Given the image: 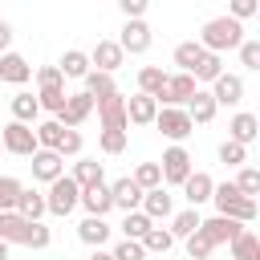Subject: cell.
Returning a JSON list of instances; mask_svg holds the SVG:
<instances>
[{
	"label": "cell",
	"instance_id": "6da1fadb",
	"mask_svg": "<svg viewBox=\"0 0 260 260\" xmlns=\"http://www.w3.org/2000/svg\"><path fill=\"white\" fill-rule=\"evenodd\" d=\"M0 240L24 244V248H49V228L41 219H24L20 211H0Z\"/></svg>",
	"mask_w": 260,
	"mask_h": 260
},
{
	"label": "cell",
	"instance_id": "7a4b0ae2",
	"mask_svg": "<svg viewBox=\"0 0 260 260\" xmlns=\"http://www.w3.org/2000/svg\"><path fill=\"white\" fill-rule=\"evenodd\" d=\"M240 41H244V20H236V16H215V20H207L203 32H199V45H203L207 53L240 49Z\"/></svg>",
	"mask_w": 260,
	"mask_h": 260
},
{
	"label": "cell",
	"instance_id": "3957f363",
	"mask_svg": "<svg viewBox=\"0 0 260 260\" xmlns=\"http://www.w3.org/2000/svg\"><path fill=\"white\" fill-rule=\"evenodd\" d=\"M211 203H215L219 215H232V219H240V223H252V219H256V199L240 195L236 183H215V187H211Z\"/></svg>",
	"mask_w": 260,
	"mask_h": 260
},
{
	"label": "cell",
	"instance_id": "277c9868",
	"mask_svg": "<svg viewBox=\"0 0 260 260\" xmlns=\"http://www.w3.org/2000/svg\"><path fill=\"white\" fill-rule=\"evenodd\" d=\"M77 195H81V187H77L69 175H57V179L49 183V191H45V211H49V215H69V211L77 207Z\"/></svg>",
	"mask_w": 260,
	"mask_h": 260
},
{
	"label": "cell",
	"instance_id": "5b68a950",
	"mask_svg": "<svg viewBox=\"0 0 260 260\" xmlns=\"http://www.w3.org/2000/svg\"><path fill=\"white\" fill-rule=\"evenodd\" d=\"M199 89V81L191 77V73H171L162 85H158V93H154V102H162V106H187V98Z\"/></svg>",
	"mask_w": 260,
	"mask_h": 260
},
{
	"label": "cell",
	"instance_id": "8992f818",
	"mask_svg": "<svg viewBox=\"0 0 260 260\" xmlns=\"http://www.w3.org/2000/svg\"><path fill=\"white\" fill-rule=\"evenodd\" d=\"M0 146L8 150V154H20V158H28L32 150H37V134H32V126L28 122H8L4 130H0Z\"/></svg>",
	"mask_w": 260,
	"mask_h": 260
},
{
	"label": "cell",
	"instance_id": "52a82bcc",
	"mask_svg": "<svg viewBox=\"0 0 260 260\" xmlns=\"http://www.w3.org/2000/svg\"><path fill=\"white\" fill-rule=\"evenodd\" d=\"M154 126L171 138V142H183L191 130H195V122L187 118V110H179V106H162L158 114H154Z\"/></svg>",
	"mask_w": 260,
	"mask_h": 260
},
{
	"label": "cell",
	"instance_id": "ba28073f",
	"mask_svg": "<svg viewBox=\"0 0 260 260\" xmlns=\"http://www.w3.org/2000/svg\"><path fill=\"white\" fill-rule=\"evenodd\" d=\"M93 110H98V118H102V130H126V126H130V122H126V98H122L118 89L106 93V98H98Z\"/></svg>",
	"mask_w": 260,
	"mask_h": 260
},
{
	"label": "cell",
	"instance_id": "9c48e42d",
	"mask_svg": "<svg viewBox=\"0 0 260 260\" xmlns=\"http://www.w3.org/2000/svg\"><path fill=\"white\" fill-rule=\"evenodd\" d=\"M118 45H122V53H146V49H150V24H146L142 16H126Z\"/></svg>",
	"mask_w": 260,
	"mask_h": 260
},
{
	"label": "cell",
	"instance_id": "30bf717a",
	"mask_svg": "<svg viewBox=\"0 0 260 260\" xmlns=\"http://www.w3.org/2000/svg\"><path fill=\"white\" fill-rule=\"evenodd\" d=\"M89 114H93V98H89V93L81 89V93H65V106H61L57 122H61V126H73V130H77V126H81V122H85Z\"/></svg>",
	"mask_w": 260,
	"mask_h": 260
},
{
	"label": "cell",
	"instance_id": "8fae6325",
	"mask_svg": "<svg viewBox=\"0 0 260 260\" xmlns=\"http://www.w3.org/2000/svg\"><path fill=\"white\" fill-rule=\"evenodd\" d=\"M158 171H162V183H175V187H179V183L191 175V154H187L183 146H171V150H162Z\"/></svg>",
	"mask_w": 260,
	"mask_h": 260
},
{
	"label": "cell",
	"instance_id": "7c38bea8",
	"mask_svg": "<svg viewBox=\"0 0 260 260\" xmlns=\"http://www.w3.org/2000/svg\"><path fill=\"white\" fill-rule=\"evenodd\" d=\"M89 57V65L93 69H102V73H118L122 69V61H126V53H122V45L118 41H98L93 45V53H85Z\"/></svg>",
	"mask_w": 260,
	"mask_h": 260
},
{
	"label": "cell",
	"instance_id": "4fadbf2b",
	"mask_svg": "<svg viewBox=\"0 0 260 260\" xmlns=\"http://www.w3.org/2000/svg\"><path fill=\"white\" fill-rule=\"evenodd\" d=\"M28 158H32V179H41V183H53L57 175H65V158H61L57 150H45V146H37Z\"/></svg>",
	"mask_w": 260,
	"mask_h": 260
},
{
	"label": "cell",
	"instance_id": "5bb4252c",
	"mask_svg": "<svg viewBox=\"0 0 260 260\" xmlns=\"http://www.w3.org/2000/svg\"><path fill=\"white\" fill-rule=\"evenodd\" d=\"M240 228H244L240 219H232V215H219V211H215L211 219H199V232H203V236L211 240V248H219V244H228V240H232V236H236Z\"/></svg>",
	"mask_w": 260,
	"mask_h": 260
},
{
	"label": "cell",
	"instance_id": "9a60e30c",
	"mask_svg": "<svg viewBox=\"0 0 260 260\" xmlns=\"http://www.w3.org/2000/svg\"><path fill=\"white\" fill-rule=\"evenodd\" d=\"M211 98H215V106H236V102H244V81L236 73H219L211 81Z\"/></svg>",
	"mask_w": 260,
	"mask_h": 260
},
{
	"label": "cell",
	"instance_id": "2e32d148",
	"mask_svg": "<svg viewBox=\"0 0 260 260\" xmlns=\"http://www.w3.org/2000/svg\"><path fill=\"white\" fill-rule=\"evenodd\" d=\"M77 203H81V207H85L89 215H106V211L114 207V199H110V187H106V179H102V183H89V187H81Z\"/></svg>",
	"mask_w": 260,
	"mask_h": 260
},
{
	"label": "cell",
	"instance_id": "e0dca14e",
	"mask_svg": "<svg viewBox=\"0 0 260 260\" xmlns=\"http://www.w3.org/2000/svg\"><path fill=\"white\" fill-rule=\"evenodd\" d=\"M154 114H158V102H154L150 93H134V98H126V122H134V126H150Z\"/></svg>",
	"mask_w": 260,
	"mask_h": 260
},
{
	"label": "cell",
	"instance_id": "ac0fdd59",
	"mask_svg": "<svg viewBox=\"0 0 260 260\" xmlns=\"http://www.w3.org/2000/svg\"><path fill=\"white\" fill-rule=\"evenodd\" d=\"M179 187H183L187 203H191V207H199V203H207V199H211V187H215V179H211V175H203V171H191V175H187Z\"/></svg>",
	"mask_w": 260,
	"mask_h": 260
},
{
	"label": "cell",
	"instance_id": "d6986e66",
	"mask_svg": "<svg viewBox=\"0 0 260 260\" xmlns=\"http://www.w3.org/2000/svg\"><path fill=\"white\" fill-rule=\"evenodd\" d=\"M32 77V65L20 57V53H0V81L8 85H24Z\"/></svg>",
	"mask_w": 260,
	"mask_h": 260
},
{
	"label": "cell",
	"instance_id": "ffe728a7",
	"mask_svg": "<svg viewBox=\"0 0 260 260\" xmlns=\"http://www.w3.org/2000/svg\"><path fill=\"white\" fill-rule=\"evenodd\" d=\"M215 110H219V106H215L211 89H195V93L187 98V118H191V122H199V126H203V122H211V118H215Z\"/></svg>",
	"mask_w": 260,
	"mask_h": 260
},
{
	"label": "cell",
	"instance_id": "44dd1931",
	"mask_svg": "<svg viewBox=\"0 0 260 260\" xmlns=\"http://www.w3.org/2000/svg\"><path fill=\"white\" fill-rule=\"evenodd\" d=\"M110 199H114V207H122V211H134L138 203H142V187L126 175V179H118L114 187H110Z\"/></svg>",
	"mask_w": 260,
	"mask_h": 260
},
{
	"label": "cell",
	"instance_id": "7402d4cb",
	"mask_svg": "<svg viewBox=\"0 0 260 260\" xmlns=\"http://www.w3.org/2000/svg\"><path fill=\"white\" fill-rule=\"evenodd\" d=\"M77 236H81V244L102 248V244L110 240V223H106V215H85V219L77 223Z\"/></svg>",
	"mask_w": 260,
	"mask_h": 260
},
{
	"label": "cell",
	"instance_id": "603a6c76",
	"mask_svg": "<svg viewBox=\"0 0 260 260\" xmlns=\"http://www.w3.org/2000/svg\"><path fill=\"white\" fill-rule=\"evenodd\" d=\"M150 219H167L171 215V195H167V187L158 183V187H150V191H142V203H138Z\"/></svg>",
	"mask_w": 260,
	"mask_h": 260
},
{
	"label": "cell",
	"instance_id": "cb8c5ba5",
	"mask_svg": "<svg viewBox=\"0 0 260 260\" xmlns=\"http://www.w3.org/2000/svg\"><path fill=\"white\" fill-rule=\"evenodd\" d=\"M256 134H260V122H256V114H236L232 122H228V138L232 142H256Z\"/></svg>",
	"mask_w": 260,
	"mask_h": 260
},
{
	"label": "cell",
	"instance_id": "d4e9b609",
	"mask_svg": "<svg viewBox=\"0 0 260 260\" xmlns=\"http://www.w3.org/2000/svg\"><path fill=\"white\" fill-rule=\"evenodd\" d=\"M228 244H232V260H260V240H256L248 228H240Z\"/></svg>",
	"mask_w": 260,
	"mask_h": 260
},
{
	"label": "cell",
	"instance_id": "484cf974",
	"mask_svg": "<svg viewBox=\"0 0 260 260\" xmlns=\"http://www.w3.org/2000/svg\"><path fill=\"white\" fill-rule=\"evenodd\" d=\"M81 81H85V93H89V98H93V102H98V98H106V93H114V89H118V85H114V73H102V69H89V73H85V77H81Z\"/></svg>",
	"mask_w": 260,
	"mask_h": 260
},
{
	"label": "cell",
	"instance_id": "4316f807",
	"mask_svg": "<svg viewBox=\"0 0 260 260\" xmlns=\"http://www.w3.org/2000/svg\"><path fill=\"white\" fill-rule=\"evenodd\" d=\"M77 187H89V183H102L106 179V171H102V162L98 158H77V167H73V175H69Z\"/></svg>",
	"mask_w": 260,
	"mask_h": 260
},
{
	"label": "cell",
	"instance_id": "83f0119b",
	"mask_svg": "<svg viewBox=\"0 0 260 260\" xmlns=\"http://www.w3.org/2000/svg\"><path fill=\"white\" fill-rule=\"evenodd\" d=\"M12 211H20L24 219H41V215H45V195H41V191H24V187H20L16 207H12Z\"/></svg>",
	"mask_w": 260,
	"mask_h": 260
},
{
	"label": "cell",
	"instance_id": "f1b7e54d",
	"mask_svg": "<svg viewBox=\"0 0 260 260\" xmlns=\"http://www.w3.org/2000/svg\"><path fill=\"white\" fill-rule=\"evenodd\" d=\"M219 73H223V53H203V57H199V65L191 69V77H195V81H215Z\"/></svg>",
	"mask_w": 260,
	"mask_h": 260
},
{
	"label": "cell",
	"instance_id": "f546056e",
	"mask_svg": "<svg viewBox=\"0 0 260 260\" xmlns=\"http://www.w3.org/2000/svg\"><path fill=\"white\" fill-rule=\"evenodd\" d=\"M37 114H41V102H37L32 93H24V89H20V93L12 98V118H16V122H28V126H32V122H37Z\"/></svg>",
	"mask_w": 260,
	"mask_h": 260
},
{
	"label": "cell",
	"instance_id": "4dcf8cb0",
	"mask_svg": "<svg viewBox=\"0 0 260 260\" xmlns=\"http://www.w3.org/2000/svg\"><path fill=\"white\" fill-rule=\"evenodd\" d=\"M150 215L142 211V207H134V211H126V219H122V232H126V240H142L146 232H150Z\"/></svg>",
	"mask_w": 260,
	"mask_h": 260
},
{
	"label": "cell",
	"instance_id": "1f68e13d",
	"mask_svg": "<svg viewBox=\"0 0 260 260\" xmlns=\"http://www.w3.org/2000/svg\"><path fill=\"white\" fill-rule=\"evenodd\" d=\"M203 53H207V49H203L199 41H183V45L175 49V65H179L183 73H191V69L199 65V57H203Z\"/></svg>",
	"mask_w": 260,
	"mask_h": 260
},
{
	"label": "cell",
	"instance_id": "d6a6232c",
	"mask_svg": "<svg viewBox=\"0 0 260 260\" xmlns=\"http://www.w3.org/2000/svg\"><path fill=\"white\" fill-rule=\"evenodd\" d=\"M57 69H61L65 77H85V73H89L93 65H89V57H85L81 49H69V53L61 57V65H57Z\"/></svg>",
	"mask_w": 260,
	"mask_h": 260
},
{
	"label": "cell",
	"instance_id": "836d02e7",
	"mask_svg": "<svg viewBox=\"0 0 260 260\" xmlns=\"http://www.w3.org/2000/svg\"><path fill=\"white\" fill-rule=\"evenodd\" d=\"M61 130H65V126H61L57 118L41 122V126L32 130V134H37V146H45V150H57V142H61Z\"/></svg>",
	"mask_w": 260,
	"mask_h": 260
},
{
	"label": "cell",
	"instance_id": "e575fe53",
	"mask_svg": "<svg viewBox=\"0 0 260 260\" xmlns=\"http://www.w3.org/2000/svg\"><path fill=\"white\" fill-rule=\"evenodd\" d=\"M171 244H175L171 228H154V223H150V232L142 236V248H146V252H171Z\"/></svg>",
	"mask_w": 260,
	"mask_h": 260
},
{
	"label": "cell",
	"instance_id": "d590c367",
	"mask_svg": "<svg viewBox=\"0 0 260 260\" xmlns=\"http://www.w3.org/2000/svg\"><path fill=\"white\" fill-rule=\"evenodd\" d=\"M167 81V73L158 69V65H146V69H138V93H158V85Z\"/></svg>",
	"mask_w": 260,
	"mask_h": 260
},
{
	"label": "cell",
	"instance_id": "8d00e7d4",
	"mask_svg": "<svg viewBox=\"0 0 260 260\" xmlns=\"http://www.w3.org/2000/svg\"><path fill=\"white\" fill-rule=\"evenodd\" d=\"M195 228H199V211H195V207H187V211H179V215L171 219V236H175V240H179V236L187 240Z\"/></svg>",
	"mask_w": 260,
	"mask_h": 260
},
{
	"label": "cell",
	"instance_id": "74e56055",
	"mask_svg": "<svg viewBox=\"0 0 260 260\" xmlns=\"http://www.w3.org/2000/svg\"><path fill=\"white\" fill-rule=\"evenodd\" d=\"M130 179H134L142 191H150V187H158V183H162V171H158V162H138V171H134Z\"/></svg>",
	"mask_w": 260,
	"mask_h": 260
},
{
	"label": "cell",
	"instance_id": "f35d334b",
	"mask_svg": "<svg viewBox=\"0 0 260 260\" xmlns=\"http://www.w3.org/2000/svg\"><path fill=\"white\" fill-rule=\"evenodd\" d=\"M236 187H240V195L256 199V195H260V171H256V167H244V171L236 175Z\"/></svg>",
	"mask_w": 260,
	"mask_h": 260
},
{
	"label": "cell",
	"instance_id": "ab89813d",
	"mask_svg": "<svg viewBox=\"0 0 260 260\" xmlns=\"http://www.w3.org/2000/svg\"><path fill=\"white\" fill-rule=\"evenodd\" d=\"M211 252H215V248H211V240H207V236L195 228V232L187 236V256H191V260H207Z\"/></svg>",
	"mask_w": 260,
	"mask_h": 260
},
{
	"label": "cell",
	"instance_id": "60d3db41",
	"mask_svg": "<svg viewBox=\"0 0 260 260\" xmlns=\"http://www.w3.org/2000/svg\"><path fill=\"white\" fill-rule=\"evenodd\" d=\"M16 195H20V179L0 175V211H12L16 207Z\"/></svg>",
	"mask_w": 260,
	"mask_h": 260
},
{
	"label": "cell",
	"instance_id": "b9f144b4",
	"mask_svg": "<svg viewBox=\"0 0 260 260\" xmlns=\"http://www.w3.org/2000/svg\"><path fill=\"white\" fill-rule=\"evenodd\" d=\"M219 162H228V167H240V162H248V146L228 138V142L219 146Z\"/></svg>",
	"mask_w": 260,
	"mask_h": 260
},
{
	"label": "cell",
	"instance_id": "7bdbcfd3",
	"mask_svg": "<svg viewBox=\"0 0 260 260\" xmlns=\"http://www.w3.org/2000/svg\"><path fill=\"white\" fill-rule=\"evenodd\" d=\"M37 85H41V89H61V85H65V73H61L57 65H45V69H37Z\"/></svg>",
	"mask_w": 260,
	"mask_h": 260
},
{
	"label": "cell",
	"instance_id": "ee69618b",
	"mask_svg": "<svg viewBox=\"0 0 260 260\" xmlns=\"http://www.w3.org/2000/svg\"><path fill=\"white\" fill-rule=\"evenodd\" d=\"M57 154L65 158V154H81V134L73 130V126H65L61 130V142H57Z\"/></svg>",
	"mask_w": 260,
	"mask_h": 260
},
{
	"label": "cell",
	"instance_id": "f6af8a7d",
	"mask_svg": "<svg viewBox=\"0 0 260 260\" xmlns=\"http://www.w3.org/2000/svg\"><path fill=\"white\" fill-rule=\"evenodd\" d=\"M114 260H146V248H142V240H122V244L114 248Z\"/></svg>",
	"mask_w": 260,
	"mask_h": 260
},
{
	"label": "cell",
	"instance_id": "bcb514c9",
	"mask_svg": "<svg viewBox=\"0 0 260 260\" xmlns=\"http://www.w3.org/2000/svg\"><path fill=\"white\" fill-rule=\"evenodd\" d=\"M240 61H244V69H260V41H240Z\"/></svg>",
	"mask_w": 260,
	"mask_h": 260
},
{
	"label": "cell",
	"instance_id": "7dc6e473",
	"mask_svg": "<svg viewBox=\"0 0 260 260\" xmlns=\"http://www.w3.org/2000/svg\"><path fill=\"white\" fill-rule=\"evenodd\" d=\"M37 102H41V110L61 114V106H65V85H61V89H41V93H37Z\"/></svg>",
	"mask_w": 260,
	"mask_h": 260
},
{
	"label": "cell",
	"instance_id": "c3c4849f",
	"mask_svg": "<svg viewBox=\"0 0 260 260\" xmlns=\"http://www.w3.org/2000/svg\"><path fill=\"white\" fill-rule=\"evenodd\" d=\"M102 150L106 154H122L126 150V130H102Z\"/></svg>",
	"mask_w": 260,
	"mask_h": 260
},
{
	"label": "cell",
	"instance_id": "681fc988",
	"mask_svg": "<svg viewBox=\"0 0 260 260\" xmlns=\"http://www.w3.org/2000/svg\"><path fill=\"white\" fill-rule=\"evenodd\" d=\"M228 16H236V20H248V16H256V8H260V0H228Z\"/></svg>",
	"mask_w": 260,
	"mask_h": 260
},
{
	"label": "cell",
	"instance_id": "f907efd6",
	"mask_svg": "<svg viewBox=\"0 0 260 260\" xmlns=\"http://www.w3.org/2000/svg\"><path fill=\"white\" fill-rule=\"evenodd\" d=\"M146 4H150V0H118V8H122L126 16H142V12H146Z\"/></svg>",
	"mask_w": 260,
	"mask_h": 260
},
{
	"label": "cell",
	"instance_id": "816d5d0a",
	"mask_svg": "<svg viewBox=\"0 0 260 260\" xmlns=\"http://www.w3.org/2000/svg\"><path fill=\"white\" fill-rule=\"evenodd\" d=\"M8 45H12V28L0 20V53H8Z\"/></svg>",
	"mask_w": 260,
	"mask_h": 260
},
{
	"label": "cell",
	"instance_id": "f5cc1de1",
	"mask_svg": "<svg viewBox=\"0 0 260 260\" xmlns=\"http://www.w3.org/2000/svg\"><path fill=\"white\" fill-rule=\"evenodd\" d=\"M89 260H114V252H102V248H93V256Z\"/></svg>",
	"mask_w": 260,
	"mask_h": 260
},
{
	"label": "cell",
	"instance_id": "db71d44e",
	"mask_svg": "<svg viewBox=\"0 0 260 260\" xmlns=\"http://www.w3.org/2000/svg\"><path fill=\"white\" fill-rule=\"evenodd\" d=\"M0 260H8V240H0Z\"/></svg>",
	"mask_w": 260,
	"mask_h": 260
},
{
	"label": "cell",
	"instance_id": "11a10c76",
	"mask_svg": "<svg viewBox=\"0 0 260 260\" xmlns=\"http://www.w3.org/2000/svg\"><path fill=\"white\" fill-rule=\"evenodd\" d=\"M0 150H4V146H0Z\"/></svg>",
	"mask_w": 260,
	"mask_h": 260
}]
</instances>
